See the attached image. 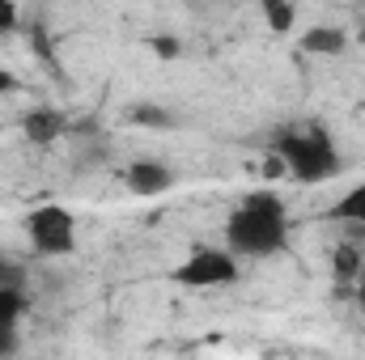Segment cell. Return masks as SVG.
<instances>
[{"instance_id": "3957f363", "label": "cell", "mask_w": 365, "mask_h": 360, "mask_svg": "<svg viewBox=\"0 0 365 360\" xmlns=\"http://www.w3.org/2000/svg\"><path fill=\"white\" fill-rule=\"evenodd\" d=\"M26 233H30V246L47 259H60V255H73L77 246V221L68 208L60 203H43L26 216Z\"/></svg>"}, {"instance_id": "9c48e42d", "label": "cell", "mask_w": 365, "mask_h": 360, "mask_svg": "<svg viewBox=\"0 0 365 360\" xmlns=\"http://www.w3.org/2000/svg\"><path fill=\"white\" fill-rule=\"evenodd\" d=\"M327 216H331V221H344V225H365V182H357L353 191H344V195L331 203Z\"/></svg>"}, {"instance_id": "30bf717a", "label": "cell", "mask_w": 365, "mask_h": 360, "mask_svg": "<svg viewBox=\"0 0 365 360\" xmlns=\"http://www.w3.org/2000/svg\"><path fill=\"white\" fill-rule=\"evenodd\" d=\"M259 9H264V21H268L272 34H289L293 21H297V9L289 0H259Z\"/></svg>"}, {"instance_id": "8992f818", "label": "cell", "mask_w": 365, "mask_h": 360, "mask_svg": "<svg viewBox=\"0 0 365 360\" xmlns=\"http://www.w3.org/2000/svg\"><path fill=\"white\" fill-rule=\"evenodd\" d=\"M123 182H128V191L132 195H162V191H170L175 186V170H166L162 162H132L128 170H123Z\"/></svg>"}, {"instance_id": "7a4b0ae2", "label": "cell", "mask_w": 365, "mask_h": 360, "mask_svg": "<svg viewBox=\"0 0 365 360\" xmlns=\"http://www.w3.org/2000/svg\"><path fill=\"white\" fill-rule=\"evenodd\" d=\"M272 153L284 157V170L297 182H327V179L340 174V153H336L331 136H327L319 123L280 132L276 144H272Z\"/></svg>"}, {"instance_id": "ba28073f", "label": "cell", "mask_w": 365, "mask_h": 360, "mask_svg": "<svg viewBox=\"0 0 365 360\" xmlns=\"http://www.w3.org/2000/svg\"><path fill=\"white\" fill-rule=\"evenodd\" d=\"M344 47H349V34L336 30V26H314V30L302 34V51L306 55H340Z\"/></svg>"}, {"instance_id": "5bb4252c", "label": "cell", "mask_w": 365, "mask_h": 360, "mask_svg": "<svg viewBox=\"0 0 365 360\" xmlns=\"http://www.w3.org/2000/svg\"><path fill=\"white\" fill-rule=\"evenodd\" d=\"M0 284H17V288H26V268L0 255Z\"/></svg>"}, {"instance_id": "8fae6325", "label": "cell", "mask_w": 365, "mask_h": 360, "mask_svg": "<svg viewBox=\"0 0 365 360\" xmlns=\"http://www.w3.org/2000/svg\"><path fill=\"white\" fill-rule=\"evenodd\" d=\"M26 288H17V284H0V322H9V327H17L21 322V314H26Z\"/></svg>"}, {"instance_id": "6da1fadb", "label": "cell", "mask_w": 365, "mask_h": 360, "mask_svg": "<svg viewBox=\"0 0 365 360\" xmlns=\"http://www.w3.org/2000/svg\"><path fill=\"white\" fill-rule=\"evenodd\" d=\"M284 203L272 191H255L242 199V208L225 225V242L238 259H264L284 250Z\"/></svg>"}, {"instance_id": "52a82bcc", "label": "cell", "mask_w": 365, "mask_h": 360, "mask_svg": "<svg viewBox=\"0 0 365 360\" xmlns=\"http://www.w3.org/2000/svg\"><path fill=\"white\" fill-rule=\"evenodd\" d=\"M123 119H128L132 127H149V132H170V127H179L175 110H166V106H158V102H132Z\"/></svg>"}, {"instance_id": "7c38bea8", "label": "cell", "mask_w": 365, "mask_h": 360, "mask_svg": "<svg viewBox=\"0 0 365 360\" xmlns=\"http://www.w3.org/2000/svg\"><path fill=\"white\" fill-rule=\"evenodd\" d=\"M331 271H336V280H357V275H361V246H353V242L336 246Z\"/></svg>"}, {"instance_id": "2e32d148", "label": "cell", "mask_w": 365, "mask_h": 360, "mask_svg": "<svg viewBox=\"0 0 365 360\" xmlns=\"http://www.w3.org/2000/svg\"><path fill=\"white\" fill-rule=\"evenodd\" d=\"M289 170H284V157L280 153H268V162H264V179H284Z\"/></svg>"}, {"instance_id": "d6986e66", "label": "cell", "mask_w": 365, "mask_h": 360, "mask_svg": "<svg viewBox=\"0 0 365 360\" xmlns=\"http://www.w3.org/2000/svg\"><path fill=\"white\" fill-rule=\"evenodd\" d=\"M357 305H361V309H365V280H361V284H357Z\"/></svg>"}, {"instance_id": "ac0fdd59", "label": "cell", "mask_w": 365, "mask_h": 360, "mask_svg": "<svg viewBox=\"0 0 365 360\" xmlns=\"http://www.w3.org/2000/svg\"><path fill=\"white\" fill-rule=\"evenodd\" d=\"M17 85H21V81H17V77H13L9 68H0V97H4V93H13Z\"/></svg>"}, {"instance_id": "9a60e30c", "label": "cell", "mask_w": 365, "mask_h": 360, "mask_svg": "<svg viewBox=\"0 0 365 360\" xmlns=\"http://www.w3.org/2000/svg\"><path fill=\"white\" fill-rule=\"evenodd\" d=\"M17 30V4L13 0H0V38Z\"/></svg>"}, {"instance_id": "ffe728a7", "label": "cell", "mask_w": 365, "mask_h": 360, "mask_svg": "<svg viewBox=\"0 0 365 360\" xmlns=\"http://www.w3.org/2000/svg\"><path fill=\"white\" fill-rule=\"evenodd\" d=\"M182 4H187V0H182Z\"/></svg>"}, {"instance_id": "277c9868", "label": "cell", "mask_w": 365, "mask_h": 360, "mask_svg": "<svg viewBox=\"0 0 365 360\" xmlns=\"http://www.w3.org/2000/svg\"><path fill=\"white\" fill-rule=\"evenodd\" d=\"M234 280H238V255L234 250L200 246L182 259V268H175V284H182V288H225Z\"/></svg>"}, {"instance_id": "4fadbf2b", "label": "cell", "mask_w": 365, "mask_h": 360, "mask_svg": "<svg viewBox=\"0 0 365 360\" xmlns=\"http://www.w3.org/2000/svg\"><path fill=\"white\" fill-rule=\"evenodd\" d=\"M149 51H153L158 60H179L182 43H179V38H170V34H153V38H149Z\"/></svg>"}, {"instance_id": "5b68a950", "label": "cell", "mask_w": 365, "mask_h": 360, "mask_svg": "<svg viewBox=\"0 0 365 360\" xmlns=\"http://www.w3.org/2000/svg\"><path fill=\"white\" fill-rule=\"evenodd\" d=\"M64 132H68V115L56 110V106H34V110L21 119V136H26L30 144H38V149L56 144Z\"/></svg>"}, {"instance_id": "e0dca14e", "label": "cell", "mask_w": 365, "mask_h": 360, "mask_svg": "<svg viewBox=\"0 0 365 360\" xmlns=\"http://www.w3.org/2000/svg\"><path fill=\"white\" fill-rule=\"evenodd\" d=\"M9 352H17V331L9 322H0V356H9Z\"/></svg>"}]
</instances>
